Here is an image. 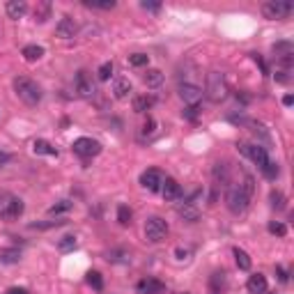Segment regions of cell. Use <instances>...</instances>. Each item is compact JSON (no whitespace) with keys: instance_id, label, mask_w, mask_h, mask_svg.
Listing matches in <instances>:
<instances>
[{"instance_id":"8fae6325","label":"cell","mask_w":294,"mask_h":294,"mask_svg":"<svg viewBox=\"0 0 294 294\" xmlns=\"http://www.w3.org/2000/svg\"><path fill=\"white\" fill-rule=\"evenodd\" d=\"M163 173L156 168H147L143 175H140V184H143V189L152 191V193H156V191H161V184H163Z\"/></svg>"},{"instance_id":"83f0119b","label":"cell","mask_w":294,"mask_h":294,"mask_svg":"<svg viewBox=\"0 0 294 294\" xmlns=\"http://www.w3.org/2000/svg\"><path fill=\"white\" fill-rule=\"evenodd\" d=\"M212 175H214V179H216V182L230 184V173H228V166H225V163H214Z\"/></svg>"},{"instance_id":"9c48e42d","label":"cell","mask_w":294,"mask_h":294,"mask_svg":"<svg viewBox=\"0 0 294 294\" xmlns=\"http://www.w3.org/2000/svg\"><path fill=\"white\" fill-rule=\"evenodd\" d=\"M177 95L182 97L184 104H189V106H198L200 101H203L205 92H203V87L195 85V83H179Z\"/></svg>"},{"instance_id":"7402d4cb","label":"cell","mask_w":294,"mask_h":294,"mask_svg":"<svg viewBox=\"0 0 294 294\" xmlns=\"http://www.w3.org/2000/svg\"><path fill=\"white\" fill-rule=\"evenodd\" d=\"M32 152H35V154H44V156H58V150L44 138H39L32 143Z\"/></svg>"},{"instance_id":"d6a6232c","label":"cell","mask_w":294,"mask_h":294,"mask_svg":"<svg viewBox=\"0 0 294 294\" xmlns=\"http://www.w3.org/2000/svg\"><path fill=\"white\" fill-rule=\"evenodd\" d=\"M260 170H262V175H264L267 179H276L278 175H281V168H278L276 161H269V163H267V166H262Z\"/></svg>"},{"instance_id":"d6986e66","label":"cell","mask_w":294,"mask_h":294,"mask_svg":"<svg viewBox=\"0 0 294 294\" xmlns=\"http://www.w3.org/2000/svg\"><path fill=\"white\" fill-rule=\"evenodd\" d=\"M143 83L147 87H152V90H156V87L163 85V71L161 69H147L143 74Z\"/></svg>"},{"instance_id":"f35d334b","label":"cell","mask_w":294,"mask_h":294,"mask_svg":"<svg viewBox=\"0 0 294 294\" xmlns=\"http://www.w3.org/2000/svg\"><path fill=\"white\" fill-rule=\"evenodd\" d=\"M267 230L271 234H276V237H285L287 234V225L283 223V220H271V223L267 225Z\"/></svg>"},{"instance_id":"9a60e30c","label":"cell","mask_w":294,"mask_h":294,"mask_svg":"<svg viewBox=\"0 0 294 294\" xmlns=\"http://www.w3.org/2000/svg\"><path fill=\"white\" fill-rule=\"evenodd\" d=\"M5 12H7V16L12 19V21H19V19L26 16L28 3H26V0H9V3L5 5Z\"/></svg>"},{"instance_id":"277c9868","label":"cell","mask_w":294,"mask_h":294,"mask_svg":"<svg viewBox=\"0 0 294 294\" xmlns=\"http://www.w3.org/2000/svg\"><path fill=\"white\" fill-rule=\"evenodd\" d=\"M248 203H251V198L244 193L242 186H239V184L228 186V191H225V207H228L230 212L234 214V216H239V214L246 212V209H248Z\"/></svg>"},{"instance_id":"ffe728a7","label":"cell","mask_w":294,"mask_h":294,"mask_svg":"<svg viewBox=\"0 0 294 294\" xmlns=\"http://www.w3.org/2000/svg\"><path fill=\"white\" fill-rule=\"evenodd\" d=\"M21 56H23V60H26V62H37V60H42V58H44V46L28 44V46H23Z\"/></svg>"},{"instance_id":"836d02e7","label":"cell","mask_w":294,"mask_h":294,"mask_svg":"<svg viewBox=\"0 0 294 294\" xmlns=\"http://www.w3.org/2000/svg\"><path fill=\"white\" fill-rule=\"evenodd\" d=\"M239 186H242V189H244V193H246L248 198H253V193H255V179H253L251 175H248V173H244V179H242V182H239Z\"/></svg>"},{"instance_id":"60d3db41","label":"cell","mask_w":294,"mask_h":294,"mask_svg":"<svg viewBox=\"0 0 294 294\" xmlns=\"http://www.w3.org/2000/svg\"><path fill=\"white\" fill-rule=\"evenodd\" d=\"M67 220H46V223H32V230H48V228H58V225H65Z\"/></svg>"},{"instance_id":"6da1fadb","label":"cell","mask_w":294,"mask_h":294,"mask_svg":"<svg viewBox=\"0 0 294 294\" xmlns=\"http://www.w3.org/2000/svg\"><path fill=\"white\" fill-rule=\"evenodd\" d=\"M14 92H16V97L26 106H39L42 104V97H44L42 87H39V83H35L28 76L14 78Z\"/></svg>"},{"instance_id":"ba28073f","label":"cell","mask_w":294,"mask_h":294,"mask_svg":"<svg viewBox=\"0 0 294 294\" xmlns=\"http://www.w3.org/2000/svg\"><path fill=\"white\" fill-rule=\"evenodd\" d=\"M239 150H242V154L244 156H248V159L253 161V163L258 166V168H262V166H267L269 161V152H267V147H262V145H251V143H244V145H239Z\"/></svg>"},{"instance_id":"ee69618b","label":"cell","mask_w":294,"mask_h":294,"mask_svg":"<svg viewBox=\"0 0 294 294\" xmlns=\"http://www.w3.org/2000/svg\"><path fill=\"white\" fill-rule=\"evenodd\" d=\"M140 7L145 9V12H161V3H147V0H143V3H140Z\"/></svg>"},{"instance_id":"e0dca14e","label":"cell","mask_w":294,"mask_h":294,"mask_svg":"<svg viewBox=\"0 0 294 294\" xmlns=\"http://www.w3.org/2000/svg\"><path fill=\"white\" fill-rule=\"evenodd\" d=\"M177 216L182 218V220H186V223H198L200 212H198V207H195V205L184 203V205H177Z\"/></svg>"},{"instance_id":"4fadbf2b","label":"cell","mask_w":294,"mask_h":294,"mask_svg":"<svg viewBox=\"0 0 294 294\" xmlns=\"http://www.w3.org/2000/svg\"><path fill=\"white\" fill-rule=\"evenodd\" d=\"M76 32H78V26H76V21H74L71 16H62L60 21H58L56 35L60 39H74L76 37Z\"/></svg>"},{"instance_id":"30bf717a","label":"cell","mask_w":294,"mask_h":294,"mask_svg":"<svg viewBox=\"0 0 294 294\" xmlns=\"http://www.w3.org/2000/svg\"><path fill=\"white\" fill-rule=\"evenodd\" d=\"M74 90H76L78 97H83V99H92L95 97V83H92V78L87 76V71H78L76 74V81H74Z\"/></svg>"},{"instance_id":"7bdbcfd3","label":"cell","mask_w":294,"mask_h":294,"mask_svg":"<svg viewBox=\"0 0 294 294\" xmlns=\"http://www.w3.org/2000/svg\"><path fill=\"white\" fill-rule=\"evenodd\" d=\"M276 276H278V281H281L283 285H287V283H290V273H287L281 264H276Z\"/></svg>"},{"instance_id":"74e56055","label":"cell","mask_w":294,"mask_h":294,"mask_svg":"<svg viewBox=\"0 0 294 294\" xmlns=\"http://www.w3.org/2000/svg\"><path fill=\"white\" fill-rule=\"evenodd\" d=\"M87 285L95 287L97 292L104 290V278H101V273L99 271H90V273H87Z\"/></svg>"},{"instance_id":"b9f144b4","label":"cell","mask_w":294,"mask_h":294,"mask_svg":"<svg viewBox=\"0 0 294 294\" xmlns=\"http://www.w3.org/2000/svg\"><path fill=\"white\" fill-rule=\"evenodd\" d=\"M182 115L186 117V120L195 122V120L200 117V108H198V106H189V108H184V111H182Z\"/></svg>"},{"instance_id":"8992f818","label":"cell","mask_w":294,"mask_h":294,"mask_svg":"<svg viewBox=\"0 0 294 294\" xmlns=\"http://www.w3.org/2000/svg\"><path fill=\"white\" fill-rule=\"evenodd\" d=\"M294 12V5L292 3H281V0H271V3H264L262 5V16L264 19H271V21H283Z\"/></svg>"},{"instance_id":"ac0fdd59","label":"cell","mask_w":294,"mask_h":294,"mask_svg":"<svg viewBox=\"0 0 294 294\" xmlns=\"http://www.w3.org/2000/svg\"><path fill=\"white\" fill-rule=\"evenodd\" d=\"M246 287H248V292L251 294H264L267 292V278H264L262 273H253V276L248 278Z\"/></svg>"},{"instance_id":"5bb4252c","label":"cell","mask_w":294,"mask_h":294,"mask_svg":"<svg viewBox=\"0 0 294 294\" xmlns=\"http://www.w3.org/2000/svg\"><path fill=\"white\" fill-rule=\"evenodd\" d=\"M163 290H166V283H161L159 278H143L136 285V292L138 294H161Z\"/></svg>"},{"instance_id":"4316f807","label":"cell","mask_w":294,"mask_h":294,"mask_svg":"<svg viewBox=\"0 0 294 294\" xmlns=\"http://www.w3.org/2000/svg\"><path fill=\"white\" fill-rule=\"evenodd\" d=\"M152 106H154V99H152V97H147V95L136 97V99H134V113H147Z\"/></svg>"},{"instance_id":"7dc6e473","label":"cell","mask_w":294,"mask_h":294,"mask_svg":"<svg viewBox=\"0 0 294 294\" xmlns=\"http://www.w3.org/2000/svg\"><path fill=\"white\" fill-rule=\"evenodd\" d=\"M154 126H156V122L152 120V117H147L145 124H143V134H152V131H154Z\"/></svg>"},{"instance_id":"2e32d148","label":"cell","mask_w":294,"mask_h":294,"mask_svg":"<svg viewBox=\"0 0 294 294\" xmlns=\"http://www.w3.org/2000/svg\"><path fill=\"white\" fill-rule=\"evenodd\" d=\"M131 92H134V85H131L129 78H115V83H113V97L117 101H124Z\"/></svg>"},{"instance_id":"3957f363","label":"cell","mask_w":294,"mask_h":294,"mask_svg":"<svg viewBox=\"0 0 294 294\" xmlns=\"http://www.w3.org/2000/svg\"><path fill=\"white\" fill-rule=\"evenodd\" d=\"M205 95H207L214 104H220L223 99H228L230 90H228V83H225V76L220 71H209L207 74V87H205Z\"/></svg>"},{"instance_id":"d4e9b609","label":"cell","mask_w":294,"mask_h":294,"mask_svg":"<svg viewBox=\"0 0 294 294\" xmlns=\"http://www.w3.org/2000/svg\"><path fill=\"white\" fill-rule=\"evenodd\" d=\"M21 260V251L19 248H3L0 251V262L3 264H16Z\"/></svg>"},{"instance_id":"681fc988","label":"cell","mask_w":294,"mask_h":294,"mask_svg":"<svg viewBox=\"0 0 294 294\" xmlns=\"http://www.w3.org/2000/svg\"><path fill=\"white\" fill-rule=\"evenodd\" d=\"M7 163H9V154L7 152H0V168H5Z\"/></svg>"},{"instance_id":"f907efd6","label":"cell","mask_w":294,"mask_h":294,"mask_svg":"<svg viewBox=\"0 0 294 294\" xmlns=\"http://www.w3.org/2000/svg\"><path fill=\"white\" fill-rule=\"evenodd\" d=\"M292 104H294L292 95H285V97H283V106H292Z\"/></svg>"},{"instance_id":"f1b7e54d","label":"cell","mask_w":294,"mask_h":294,"mask_svg":"<svg viewBox=\"0 0 294 294\" xmlns=\"http://www.w3.org/2000/svg\"><path fill=\"white\" fill-rule=\"evenodd\" d=\"M269 200H271V207L276 209V212H281V209H285V203H287V198H285V193L283 191H271L269 193Z\"/></svg>"},{"instance_id":"5b68a950","label":"cell","mask_w":294,"mask_h":294,"mask_svg":"<svg viewBox=\"0 0 294 294\" xmlns=\"http://www.w3.org/2000/svg\"><path fill=\"white\" fill-rule=\"evenodd\" d=\"M168 223H166V218L161 216H150L145 220V239L152 244H161L166 237H168Z\"/></svg>"},{"instance_id":"1f68e13d","label":"cell","mask_w":294,"mask_h":294,"mask_svg":"<svg viewBox=\"0 0 294 294\" xmlns=\"http://www.w3.org/2000/svg\"><path fill=\"white\" fill-rule=\"evenodd\" d=\"M113 62L108 60V62H101L99 65V69H97V78H99L101 83H106V81H111V76H113Z\"/></svg>"},{"instance_id":"44dd1931","label":"cell","mask_w":294,"mask_h":294,"mask_svg":"<svg viewBox=\"0 0 294 294\" xmlns=\"http://www.w3.org/2000/svg\"><path fill=\"white\" fill-rule=\"evenodd\" d=\"M51 12H53V5L51 3H37L32 16H35L37 23H46L48 19H51Z\"/></svg>"},{"instance_id":"8d00e7d4","label":"cell","mask_w":294,"mask_h":294,"mask_svg":"<svg viewBox=\"0 0 294 294\" xmlns=\"http://www.w3.org/2000/svg\"><path fill=\"white\" fill-rule=\"evenodd\" d=\"M129 65L131 67H147L150 65V56H147V53H131Z\"/></svg>"},{"instance_id":"f546056e","label":"cell","mask_w":294,"mask_h":294,"mask_svg":"<svg viewBox=\"0 0 294 294\" xmlns=\"http://www.w3.org/2000/svg\"><path fill=\"white\" fill-rule=\"evenodd\" d=\"M273 53H276V60H278V58L294 56V46H292V42H278V44H273Z\"/></svg>"},{"instance_id":"d590c367","label":"cell","mask_w":294,"mask_h":294,"mask_svg":"<svg viewBox=\"0 0 294 294\" xmlns=\"http://www.w3.org/2000/svg\"><path fill=\"white\" fill-rule=\"evenodd\" d=\"M85 7H92V9H104V12H111V9L117 7L115 0H106V3H95V0H85Z\"/></svg>"},{"instance_id":"4dcf8cb0","label":"cell","mask_w":294,"mask_h":294,"mask_svg":"<svg viewBox=\"0 0 294 294\" xmlns=\"http://www.w3.org/2000/svg\"><path fill=\"white\" fill-rule=\"evenodd\" d=\"M131 218H134V212L126 205H117V223L120 225H131Z\"/></svg>"},{"instance_id":"816d5d0a","label":"cell","mask_w":294,"mask_h":294,"mask_svg":"<svg viewBox=\"0 0 294 294\" xmlns=\"http://www.w3.org/2000/svg\"><path fill=\"white\" fill-rule=\"evenodd\" d=\"M177 294H189V292H177Z\"/></svg>"},{"instance_id":"c3c4849f","label":"cell","mask_w":294,"mask_h":294,"mask_svg":"<svg viewBox=\"0 0 294 294\" xmlns=\"http://www.w3.org/2000/svg\"><path fill=\"white\" fill-rule=\"evenodd\" d=\"M5 294H30V292H28L26 287H9V290L5 292Z\"/></svg>"},{"instance_id":"52a82bcc","label":"cell","mask_w":294,"mask_h":294,"mask_svg":"<svg viewBox=\"0 0 294 294\" xmlns=\"http://www.w3.org/2000/svg\"><path fill=\"white\" fill-rule=\"evenodd\" d=\"M71 150L74 154H78L81 159H92V156H97L101 152V143L95 138H87V136H83V138H76L71 143Z\"/></svg>"},{"instance_id":"7a4b0ae2","label":"cell","mask_w":294,"mask_h":294,"mask_svg":"<svg viewBox=\"0 0 294 294\" xmlns=\"http://www.w3.org/2000/svg\"><path fill=\"white\" fill-rule=\"evenodd\" d=\"M23 209H26V205H23V200L19 198V195L7 193V191L0 193V220H16V218H21Z\"/></svg>"},{"instance_id":"f6af8a7d","label":"cell","mask_w":294,"mask_h":294,"mask_svg":"<svg viewBox=\"0 0 294 294\" xmlns=\"http://www.w3.org/2000/svg\"><path fill=\"white\" fill-rule=\"evenodd\" d=\"M273 78H276L278 83H290V71H287V69H278L276 74H273Z\"/></svg>"},{"instance_id":"ab89813d","label":"cell","mask_w":294,"mask_h":294,"mask_svg":"<svg viewBox=\"0 0 294 294\" xmlns=\"http://www.w3.org/2000/svg\"><path fill=\"white\" fill-rule=\"evenodd\" d=\"M58 248H60L62 253L74 251V248H76V237H74V234H67V237H62L60 242H58Z\"/></svg>"},{"instance_id":"bcb514c9","label":"cell","mask_w":294,"mask_h":294,"mask_svg":"<svg viewBox=\"0 0 294 294\" xmlns=\"http://www.w3.org/2000/svg\"><path fill=\"white\" fill-rule=\"evenodd\" d=\"M175 258H177L179 262H184V260H189V258H191V251H189V248H182V246H179L177 251H175Z\"/></svg>"},{"instance_id":"603a6c76","label":"cell","mask_w":294,"mask_h":294,"mask_svg":"<svg viewBox=\"0 0 294 294\" xmlns=\"http://www.w3.org/2000/svg\"><path fill=\"white\" fill-rule=\"evenodd\" d=\"M223 287H225V273L223 271L212 273V278H209V290H212V294H223Z\"/></svg>"},{"instance_id":"e575fe53","label":"cell","mask_w":294,"mask_h":294,"mask_svg":"<svg viewBox=\"0 0 294 294\" xmlns=\"http://www.w3.org/2000/svg\"><path fill=\"white\" fill-rule=\"evenodd\" d=\"M71 207H74V203H71V200H60V203H56L51 209H48V214H51V216H58V214H65V212H69Z\"/></svg>"},{"instance_id":"484cf974","label":"cell","mask_w":294,"mask_h":294,"mask_svg":"<svg viewBox=\"0 0 294 294\" xmlns=\"http://www.w3.org/2000/svg\"><path fill=\"white\" fill-rule=\"evenodd\" d=\"M108 262H113V264H126V262H131V255H129V251H124V248H115V251L108 253Z\"/></svg>"},{"instance_id":"7c38bea8","label":"cell","mask_w":294,"mask_h":294,"mask_svg":"<svg viewBox=\"0 0 294 294\" xmlns=\"http://www.w3.org/2000/svg\"><path fill=\"white\" fill-rule=\"evenodd\" d=\"M161 195H163V200H168V203H175V200L182 198V186H179L177 179L166 177L163 184H161Z\"/></svg>"},{"instance_id":"cb8c5ba5","label":"cell","mask_w":294,"mask_h":294,"mask_svg":"<svg viewBox=\"0 0 294 294\" xmlns=\"http://www.w3.org/2000/svg\"><path fill=\"white\" fill-rule=\"evenodd\" d=\"M232 253H234V260H237V267L242 269V271H248L251 269V255H248L246 251H242V248H232Z\"/></svg>"}]
</instances>
